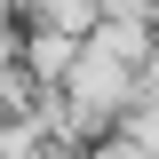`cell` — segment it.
Instances as JSON below:
<instances>
[{
	"label": "cell",
	"mask_w": 159,
	"mask_h": 159,
	"mask_svg": "<svg viewBox=\"0 0 159 159\" xmlns=\"http://www.w3.org/2000/svg\"><path fill=\"white\" fill-rule=\"evenodd\" d=\"M80 48H88V40H72V32L24 24V72H32V88H40V96H64V80H72Z\"/></svg>",
	"instance_id": "cell-1"
},
{
	"label": "cell",
	"mask_w": 159,
	"mask_h": 159,
	"mask_svg": "<svg viewBox=\"0 0 159 159\" xmlns=\"http://www.w3.org/2000/svg\"><path fill=\"white\" fill-rule=\"evenodd\" d=\"M119 143H127V159H159V96H143L119 119Z\"/></svg>",
	"instance_id": "cell-2"
},
{
	"label": "cell",
	"mask_w": 159,
	"mask_h": 159,
	"mask_svg": "<svg viewBox=\"0 0 159 159\" xmlns=\"http://www.w3.org/2000/svg\"><path fill=\"white\" fill-rule=\"evenodd\" d=\"M143 96H159V56H151V64H143Z\"/></svg>",
	"instance_id": "cell-3"
}]
</instances>
